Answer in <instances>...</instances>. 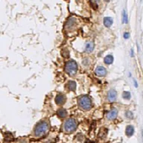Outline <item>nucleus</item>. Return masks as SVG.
<instances>
[{"label": "nucleus", "instance_id": "obj_1", "mask_svg": "<svg viewBox=\"0 0 143 143\" xmlns=\"http://www.w3.org/2000/svg\"><path fill=\"white\" fill-rule=\"evenodd\" d=\"M49 130V124L46 121H42L39 122L34 128L35 136L40 137L44 136Z\"/></svg>", "mask_w": 143, "mask_h": 143}, {"label": "nucleus", "instance_id": "obj_2", "mask_svg": "<svg viewBox=\"0 0 143 143\" xmlns=\"http://www.w3.org/2000/svg\"><path fill=\"white\" fill-rule=\"evenodd\" d=\"M78 104L79 107L83 110H90L92 108V101L87 95H81L78 98Z\"/></svg>", "mask_w": 143, "mask_h": 143}, {"label": "nucleus", "instance_id": "obj_3", "mask_svg": "<svg viewBox=\"0 0 143 143\" xmlns=\"http://www.w3.org/2000/svg\"><path fill=\"white\" fill-rule=\"evenodd\" d=\"M78 64L74 60H70L66 63L65 71L69 75L72 76V75H75L76 72H78Z\"/></svg>", "mask_w": 143, "mask_h": 143}, {"label": "nucleus", "instance_id": "obj_4", "mask_svg": "<svg viewBox=\"0 0 143 143\" xmlns=\"http://www.w3.org/2000/svg\"><path fill=\"white\" fill-rule=\"evenodd\" d=\"M77 128V122L74 118H69L64 123V130L66 133H72Z\"/></svg>", "mask_w": 143, "mask_h": 143}, {"label": "nucleus", "instance_id": "obj_5", "mask_svg": "<svg viewBox=\"0 0 143 143\" xmlns=\"http://www.w3.org/2000/svg\"><path fill=\"white\" fill-rule=\"evenodd\" d=\"M117 98V92L114 90H110L107 93V99L110 102L116 101Z\"/></svg>", "mask_w": 143, "mask_h": 143}, {"label": "nucleus", "instance_id": "obj_6", "mask_svg": "<svg viewBox=\"0 0 143 143\" xmlns=\"http://www.w3.org/2000/svg\"><path fill=\"white\" fill-rule=\"evenodd\" d=\"M75 22H76V20L74 18H69L68 19V21L66 22V28L67 31H71L74 29L75 26L76 25Z\"/></svg>", "mask_w": 143, "mask_h": 143}, {"label": "nucleus", "instance_id": "obj_7", "mask_svg": "<svg viewBox=\"0 0 143 143\" xmlns=\"http://www.w3.org/2000/svg\"><path fill=\"white\" fill-rule=\"evenodd\" d=\"M66 101V98L63 94H58L55 98V103L58 106H61V105L64 104Z\"/></svg>", "mask_w": 143, "mask_h": 143}, {"label": "nucleus", "instance_id": "obj_8", "mask_svg": "<svg viewBox=\"0 0 143 143\" xmlns=\"http://www.w3.org/2000/svg\"><path fill=\"white\" fill-rule=\"evenodd\" d=\"M118 116V110L117 109L113 108L112 110H110L107 113V118L109 120H113L115 118H116Z\"/></svg>", "mask_w": 143, "mask_h": 143}, {"label": "nucleus", "instance_id": "obj_9", "mask_svg": "<svg viewBox=\"0 0 143 143\" xmlns=\"http://www.w3.org/2000/svg\"><path fill=\"white\" fill-rule=\"evenodd\" d=\"M95 73L98 76L103 77L107 75V70L104 66H98L96 68V69L95 70Z\"/></svg>", "mask_w": 143, "mask_h": 143}, {"label": "nucleus", "instance_id": "obj_10", "mask_svg": "<svg viewBox=\"0 0 143 143\" xmlns=\"http://www.w3.org/2000/svg\"><path fill=\"white\" fill-rule=\"evenodd\" d=\"M67 87L70 91H75L76 90V83L73 80H69L67 84Z\"/></svg>", "mask_w": 143, "mask_h": 143}, {"label": "nucleus", "instance_id": "obj_11", "mask_svg": "<svg viewBox=\"0 0 143 143\" xmlns=\"http://www.w3.org/2000/svg\"><path fill=\"white\" fill-rule=\"evenodd\" d=\"M94 49V43L93 42H88L85 46V51L87 52H92Z\"/></svg>", "mask_w": 143, "mask_h": 143}, {"label": "nucleus", "instance_id": "obj_12", "mask_svg": "<svg viewBox=\"0 0 143 143\" xmlns=\"http://www.w3.org/2000/svg\"><path fill=\"white\" fill-rule=\"evenodd\" d=\"M113 23V19L111 17H105L104 19V26L107 27V28H109V27L112 26Z\"/></svg>", "mask_w": 143, "mask_h": 143}, {"label": "nucleus", "instance_id": "obj_13", "mask_svg": "<svg viewBox=\"0 0 143 143\" xmlns=\"http://www.w3.org/2000/svg\"><path fill=\"white\" fill-rule=\"evenodd\" d=\"M57 115H58V116L60 118H65L67 116V112H66V110L65 109L60 108V109H59L57 110Z\"/></svg>", "mask_w": 143, "mask_h": 143}, {"label": "nucleus", "instance_id": "obj_14", "mask_svg": "<svg viewBox=\"0 0 143 143\" xmlns=\"http://www.w3.org/2000/svg\"><path fill=\"white\" fill-rule=\"evenodd\" d=\"M125 132H126V135H127L128 136H131L133 134V133H134V128H133V127L132 125H128V126L126 128Z\"/></svg>", "mask_w": 143, "mask_h": 143}, {"label": "nucleus", "instance_id": "obj_15", "mask_svg": "<svg viewBox=\"0 0 143 143\" xmlns=\"http://www.w3.org/2000/svg\"><path fill=\"white\" fill-rule=\"evenodd\" d=\"M113 62V57L112 55L110 54V55H107V56L105 57V58H104V63H105L106 64L110 65V64H111Z\"/></svg>", "mask_w": 143, "mask_h": 143}, {"label": "nucleus", "instance_id": "obj_16", "mask_svg": "<svg viewBox=\"0 0 143 143\" xmlns=\"http://www.w3.org/2000/svg\"><path fill=\"white\" fill-rule=\"evenodd\" d=\"M62 55H63L64 57L67 58V57H69V51H68L66 49H64V50L62 51Z\"/></svg>", "mask_w": 143, "mask_h": 143}, {"label": "nucleus", "instance_id": "obj_17", "mask_svg": "<svg viewBox=\"0 0 143 143\" xmlns=\"http://www.w3.org/2000/svg\"><path fill=\"white\" fill-rule=\"evenodd\" d=\"M123 98H125V99H130V94L129 92H125L124 93H123Z\"/></svg>", "mask_w": 143, "mask_h": 143}, {"label": "nucleus", "instance_id": "obj_18", "mask_svg": "<svg viewBox=\"0 0 143 143\" xmlns=\"http://www.w3.org/2000/svg\"><path fill=\"white\" fill-rule=\"evenodd\" d=\"M126 116L128 118H132L133 117V114H132L131 112H128L126 113Z\"/></svg>", "mask_w": 143, "mask_h": 143}, {"label": "nucleus", "instance_id": "obj_19", "mask_svg": "<svg viewBox=\"0 0 143 143\" xmlns=\"http://www.w3.org/2000/svg\"><path fill=\"white\" fill-rule=\"evenodd\" d=\"M88 63H89V60H88V59H87V58L83 60V64L84 66L88 65Z\"/></svg>", "mask_w": 143, "mask_h": 143}, {"label": "nucleus", "instance_id": "obj_20", "mask_svg": "<svg viewBox=\"0 0 143 143\" xmlns=\"http://www.w3.org/2000/svg\"><path fill=\"white\" fill-rule=\"evenodd\" d=\"M124 21H125V23H128V19H127V15H126V13H125V12L124 13Z\"/></svg>", "mask_w": 143, "mask_h": 143}, {"label": "nucleus", "instance_id": "obj_21", "mask_svg": "<svg viewBox=\"0 0 143 143\" xmlns=\"http://www.w3.org/2000/svg\"><path fill=\"white\" fill-rule=\"evenodd\" d=\"M128 37H129V33H125V38L128 39Z\"/></svg>", "mask_w": 143, "mask_h": 143}, {"label": "nucleus", "instance_id": "obj_22", "mask_svg": "<svg viewBox=\"0 0 143 143\" xmlns=\"http://www.w3.org/2000/svg\"><path fill=\"white\" fill-rule=\"evenodd\" d=\"M104 1H105L106 2H110V0H104Z\"/></svg>", "mask_w": 143, "mask_h": 143}]
</instances>
